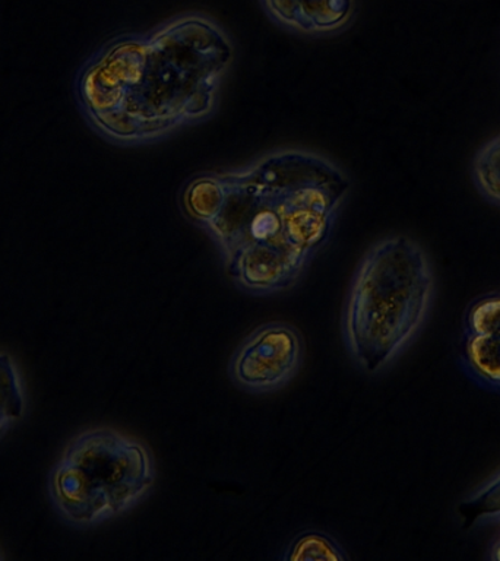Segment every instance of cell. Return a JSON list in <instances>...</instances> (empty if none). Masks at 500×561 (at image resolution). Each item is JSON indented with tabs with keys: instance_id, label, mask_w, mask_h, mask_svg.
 I'll return each mask as SVG.
<instances>
[{
	"instance_id": "obj_4",
	"label": "cell",
	"mask_w": 500,
	"mask_h": 561,
	"mask_svg": "<svg viewBox=\"0 0 500 561\" xmlns=\"http://www.w3.org/2000/svg\"><path fill=\"white\" fill-rule=\"evenodd\" d=\"M156 481V460L144 442L116 428L95 427L68 443L47 486L65 522L91 528L138 506Z\"/></svg>"
},
{
	"instance_id": "obj_9",
	"label": "cell",
	"mask_w": 500,
	"mask_h": 561,
	"mask_svg": "<svg viewBox=\"0 0 500 561\" xmlns=\"http://www.w3.org/2000/svg\"><path fill=\"white\" fill-rule=\"evenodd\" d=\"M284 561H349L345 548L332 535L319 529H305L284 548Z\"/></svg>"
},
{
	"instance_id": "obj_1",
	"label": "cell",
	"mask_w": 500,
	"mask_h": 561,
	"mask_svg": "<svg viewBox=\"0 0 500 561\" xmlns=\"http://www.w3.org/2000/svg\"><path fill=\"white\" fill-rule=\"evenodd\" d=\"M351 191L331 158L287 147L193 175L179 205L213 241L236 288L271 296L293 288L327 245Z\"/></svg>"
},
{
	"instance_id": "obj_2",
	"label": "cell",
	"mask_w": 500,
	"mask_h": 561,
	"mask_svg": "<svg viewBox=\"0 0 500 561\" xmlns=\"http://www.w3.org/2000/svg\"><path fill=\"white\" fill-rule=\"evenodd\" d=\"M237 48L204 12L109 38L87 57L73 92L83 121L117 147L161 142L217 112Z\"/></svg>"
},
{
	"instance_id": "obj_6",
	"label": "cell",
	"mask_w": 500,
	"mask_h": 561,
	"mask_svg": "<svg viewBox=\"0 0 500 561\" xmlns=\"http://www.w3.org/2000/svg\"><path fill=\"white\" fill-rule=\"evenodd\" d=\"M266 16L281 28L306 37H329L349 28L359 0H259Z\"/></svg>"
},
{
	"instance_id": "obj_12",
	"label": "cell",
	"mask_w": 500,
	"mask_h": 561,
	"mask_svg": "<svg viewBox=\"0 0 500 561\" xmlns=\"http://www.w3.org/2000/svg\"><path fill=\"white\" fill-rule=\"evenodd\" d=\"M490 559L500 561V537L496 539V542L491 546Z\"/></svg>"
},
{
	"instance_id": "obj_3",
	"label": "cell",
	"mask_w": 500,
	"mask_h": 561,
	"mask_svg": "<svg viewBox=\"0 0 500 561\" xmlns=\"http://www.w3.org/2000/svg\"><path fill=\"white\" fill-rule=\"evenodd\" d=\"M434 296L428 253L411 237H384L364 253L346 294L342 335L355 366L385 370L423 328Z\"/></svg>"
},
{
	"instance_id": "obj_5",
	"label": "cell",
	"mask_w": 500,
	"mask_h": 561,
	"mask_svg": "<svg viewBox=\"0 0 500 561\" xmlns=\"http://www.w3.org/2000/svg\"><path fill=\"white\" fill-rule=\"evenodd\" d=\"M305 362V337L292 323L254 328L232 353L228 376L236 388L253 394L276 392L296 377Z\"/></svg>"
},
{
	"instance_id": "obj_7",
	"label": "cell",
	"mask_w": 500,
	"mask_h": 561,
	"mask_svg": "<svg viewBox=\"0 0 500 561\" xmlns=\"http://www.w3.org/2000/svg\"><path fill=\"white\" fill-rule=\"evenodd\" d=\"M458 362L473 383L500 393V337L461 335Z\"/></svg>"
},
{
	"instance_id": "obj_8",
	"label": "cell",
	"mask_w": 500,
	"mask_h": 561,
	"mask_svg": "<svg viewBox=\"0 0 500 561\" xmlns=\"http://www.w3.org/2000/svg\"><path fill=\"white\" fill-rule=\"evenodd\" d=\"M24 380L9 354L0 353V438L24 416Z\"/></svg>"
},
{
	"instance_id": "obj_13",
	"label": "cell",
	"mask_w": 500,
	"mask_h": 561,
	"mask_svg": "<svg viewBox=\"0 0 500 561\" xmlns=\"http://www.w3.org/2000/svg\"><path fill=\"white\" fill-rule=\"evenodd\" d=\"M0 560H2V556H0Z\"/></svg>"
},
{
	"instance_id": "obj_10",
	"label": "cell",
	"mask_w": 500,
	"mask_h": 561,
	"mask_svg": "<svg viewBox=\"0 0 500 561\" xmlns=\"http://www.w3.org/2000/svg\"><path fill=\"white\" fill-rule=\"evenodd\" d=\"M471 178L477 192L500 208V135L478 148L471 162Z\"/></svg>"
},
{
	"instance_id": "obj_11",
	"label": "cell",
	"mask_w": 500,
	"mask_h": 561,
	"mask_svg": "<svg viewBox=\"0 0 500 561\" xmlns=\"http://www.w3.org/2000/svg\"><path fill=\"white\" fill-rule=\"evenodd\" d=\"M461 335L500 337V291L482 294L469 302Z\"/></svg>"
}]
</instances>
